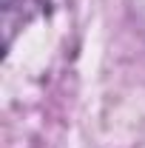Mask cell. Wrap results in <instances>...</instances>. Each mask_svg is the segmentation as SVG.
I'll list each match as a JSON object with an SVG mask.
<instances>
[{
    "label": "cell",
    "mask_w": 145,
    "mask_h": 148,
    "mask_svg": "<svg viewBox=\"0 0 145 148\" xmlns=\"http://www.w3.org/2000/svg\"><path fill=\"white\" fill-rule=\"evenodd\" d=\"M51 0H3V29H6V49L23 26H29L34 17L49 14Z\"/></svg>",
    "instance_id": "obj_1"
}]
</instances>
